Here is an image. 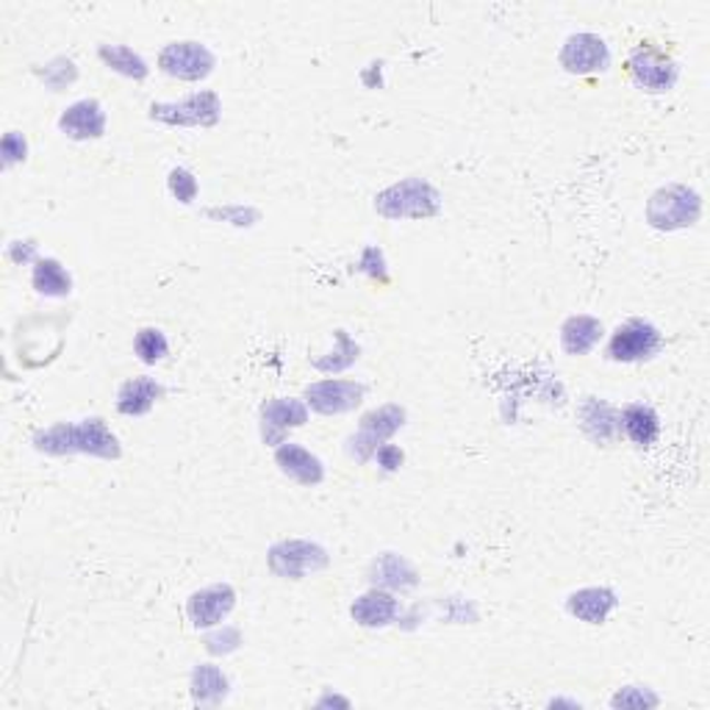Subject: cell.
<instances>
[{
    "instance_id": "1",
    "label": "cell",
    "mask_w": 710,
    "mask_h": 710,
    "mask_svg": "<svg viewBox=\"0 0 710 710\" xmlns=\"http://www.w3.org/2000/svg\"><path fill=\"white\" fill-rule=\"evenodd\" d=\"M34 447L45 456H73V452H84V456L106 458V461H117L122 456L120 441L117 436L106 428V422L100 416L81 422H56L47 430H40L34 436Z\"/></svg>"
},
{
    "instance_id": "2",
    "label": "cell",
    "mask_w": 710,
    "mask_h": 710,
    "mask_svg": "<svg viewBox=\"0 0 710 710\" xmlns=\"http://www.w3.org/2000/svg\"><path fill=\"white\" fill-rule=\"evenodd\" d=\"M375 211L386 220H430L441 211V195L422 178H405L375 197Z\"/></svg>"
},
{
    "instance_id": "3",
    "label": "cell",
    "mask_w": 710,
    "mask_h": 710,
    "mask_svg": "<svg viewBox=\"0 0 710 710\" xmlns=\"http://www.w3.org/2000/svg\"><path fill=\"white\" fill-rule=\"evenodd\" d=\"M702 217V197L691 186L669 184L655 192L647 203V222L655 231H682L697 226Z\"/></svg>"
},
{
    "instance_id": "4",
    "label": "cell",
    "mask_w": 710,
    "mask_h": 710,
    "mask_svg": "<svg viewBox=\"0 0 710 710\" xmlns=\"http://www.w3.org/2000/svg\"><path fill=\"white\" fill-rule=\"evenodd\" d=\"M328 564V549L308 542V538H286V542L272 544L270 553H266L270 572L283 580H303L306 575L323 572Z\"/></svg>"
},
{
    "instance_id": "5",
    "label": "cell",
    "mask_w": 710,
    "mask_h": 710,
    "mask_svg": "<svg viewBox=\"0 0 710 710\" xmlns=\"http://www.w3.org/2000/svg\"><path fill=\"white\" fill-rule=\"evenodd\" d=\"M151 117L164 122V125L211 128L220 122L222 100L220 95L211 92V89H203V92L189 95V98L178 100V103H153Z\"/></svg>"
},
{
    "instance_id": "6",
    "label": "cell",
    "mask_w": 710,
    "mask_h": 710,
    "mask_svg": "<svg viewBox=\"0 0 710 710\" xmlns=\"http://www.w3.org/2000/svg\"><path fill=\"white\" fill-rule=\"evenodd\" d=\"M664 347V336L653 323L644 319H627L619 325L608 345V359L619 364H638V361L655 359Z\"/></svg>"
},
{
    "instance_id": "7",
    "label": "cell",
    "mask_w": 710,
    "mask_h": 710,
    "mask_svg": "<svg viewBox=\"0 0 710 710\" xmlns=\"http://www.w3.org/2000/svg\"><path fill=\"white\" fill-rule=\"evenodd\" d=\"M405 425V411L400 405H381V408L370 411L361 419L359 430L347 441V452H350L356 461H370L378 452V447L386 445L394 434Z\"/></svg>"
},
{
    "instance_id": "8",
    "label": "cell",
    "mask_w": 710,
    "mask_h": 710,
    "mask_svg": "<svg viewBox=\"0 0 710 710\" xmlns=\"http://www.w3.org/2000/svg\"><path fill=\"white\" fill-rule=\"evenodd\" d=\"M159 67L164 76L178 81H203L215 73L217 58L203 42H170L159 53Z\"/></svg>"
},
{
    "instance_id": "9",
    "label": "cell",
    "mask_w": 710,
    "mask_h": 710,
    "mask_svg": "<svg viewBox=\"0 0 710 710\" xmlns=\"http://www.w3.org/2000/svg\"><path fill=\"white\" fill-rule=\"evenodd\" d=\"M627 67L633 81L638 84L644 92H653V95L669 92V89L677 84V73H680L677 64L671 62L664 51H658V47L653 45L635 47L627 58Z\"/></svg>"
},
{
    "instance_id": "10",
    "label": "cell",
    "mask_w": 710,
    "mask_h": 710,
    "mask_svg": "<svg viewBox=\"0 0 710 710\" xmlns=\"http://www.w3.org/2000/svg\"><path fill=\"white\" fill-rule=\"evenodd\" d=\"M560 67L572 76H594L611 67V51L597 34H572L560 47Z\"/></svg>"
},
{
    "instance_id": "11",
    "label": "cell",
    "mask_w": 710,
    "mask_h": 710,
    "mask_svg": "<svg viewBox=\"0 0 710 710\" xmlns=\"http://www.w3.org/2000/svg\"><path fill=\"white\" fill-rule=\"evenodd\" d=\"M364 383L328 378V381H317L306 389V405L323 416L347 414L364 403Z\"/></svg>"
},
{
    "instance_id": "12",
    "label": "cell",
    "mask_w": 710,
    "mask_h": 710,
    "mask_svg": "<svg viewBox=\"0 0 710 710\" xmlns=\"http://www.w3.org/2000/svg\"><path fill=\"white\" fill-rule=\"evenodd\" d=\"M233 608H237V591L228 583L206 586V589L195 591V594L189 597V602H186L189 622L195 624L197 630H208L222 624L231 616Z\"/></svg>"
},
{
    "instance_id": "13",
    "label": "cell",
    "mask_w": 710,
    "mask_h": 710,
    "mask_svg": "<svg viewBox=\"0 0 710 710\" xmlns=\"http://www.w3.org/2000/svg\"><path fill=\"white\" fill-rule=\"evenodd\" d=\"M308 422V405L295 397H272L261 405V434L266 445H283L286 430L303 428Z\"/></svg>"
},
{
    "instance_id": "14",
    "label": "cell",
    "mask_w": 710,
    "mask_h": 710,
    "mask_svg": "<svg viewBox=\"0 0 710 710\" xmlns=\"http://www.w3.org/2000/svg\"><path fill=\"white\" fill-rule=\"evenodd\" d=\"M58 131H62L64 136L76 139V142L100 139L106 133L103 106L92 98L67 106V109L62 111V117H58Z\"/></svg>"
},
{
    "instance_id": "15",
    "label": "cell",
    "mask_w": 710,
    "mask_h": 710,
    "mask_svg": "<svg viewBox=\"0 0 710 710\" xmlns=\"http://www.w3.org/2000/svg\"><path fill=\"white\" fill-rule=\"evenodd\" d=\"M275 463L283 474L301 485H319L325 480V467L312 450L295 441H283L275 450Z\"/></svg>"
},
{
    "instance_id": "16",
    "label": "cell",
    "mask_w": 710,
    "mask_h": 710,
    "mask_svg": "<svg viewBox=\"0 0 710 710\" xmlns=\"http://www.w3.org/2000/svg\"><path fill=\"white\" fill-rule=\"evenodd\" d=\"M580 428L597 445H611L622 436V422H619V411L605 400L589 397L580 405Z\"/></svg>"
},
{
    "instance_id": "17",
    "label": "cell",
    "mask_w": 710,
    "mask_h": 710,
    "mask_svg": "<svg viewBox=\"0 0 710 710\" xmlns=\"http://www.w3.org/2000/svg\"><path fill=\"white\" fill-rule=\"evenodd\" d=\"M616 605H619L616 591L605 589V586L580 589L575 591V594H569V600H566V611L586 624H605L608 616L616 611Z\"/></svg>"
},
{
    "instance_id": "18",
    "label": "cell",
    "mask_w": 710,
    "mask_h": 710,
    "mask_svg": "<svg viewBox=\"0 0 710 710\" xmlns=\"http://www.w3.org/2000/svg\"><path fill=\"white\" fill-rule=\"evenodd\" d=\"M397 613H400V602L394 600L386 589H378V586L367 591V594H361L350 608V616L356 619L361 627H370V630L389 627V624L397 619Z\"/></svg>"
},
{
    "instance_id": "19",
    "label": "cell",
    "mask_w": 710,
    "mask_h": 710,
    "mask_svg": "<svg viewBox=\"0 0 710 710\" xmlns=\"http://www.w3.org/2000/svg\"><path fill=\"white\" fill-rule=\"evenodd\" d=\"M162 397L164 386L156 378H131V381L122 383L120 392H117V411L125 416H145Z\"/></svg>"
},
{
    "instance_id": "20",
    "label": "cell",
    "mask_w": 710,
    "mask_h": 710,
    "mask_svg": "<svg viewBox=\"0 0 710 710\" xmlns=\"http://www.w3.org/2000/svg\"><path fill=\"white\" fill-rule=\"evenodd\" d=\"M619 422H622V430L633 445L649 447L655 445L660 434V419L649 405L644 403H630L619 411Z\"/></svg>"
},
{
    "instance_id": "21",
    "label": "cell",
    "mask_w": 710,
    "mask_h": 710,
    "mask_svg": "<svg viewBox=\"0 0 710 710\" xmlns=\"http://www.w3.org/2000/svg\"><path fill=\"white\" fill-rule=\"evenodd\" d=\"M602 323L600 319L589 317V314H578V317H569L560 328V345L569 356H586V352L594 350L602 339Z\"/></svg>"
},
{
    "instance_id": "22",
    "label": "cell",
    "mask_w": 710,
    "mask_h": 710,
    "mask_svg": "<svg viewBox=\"0 0 710 710\" xmlns=\"http://www.w3.org/2000/svg\"><path fill=\"white\" fill-rule=\"evenodd\" d=\"M372 583L378 589H414L416 586V569L403 558V555L383 553L381 558L372 564Z\"/></svg>"
},
{
    "instance_id": "23",
    "label": "cell",
    "mask_w": 710,
    "mask_h": 710,
    "mask_svg": "<svg viewBox=\"0 0 710 710\" xmlns=\"http://www.w3.org/2000/svg\"><path fill=\"white\" fill-rule=\"evenodd\" d=\"M228 691H231V682L222 675L220 666H195V671H192V699L197 704H206V708L208 704H220L228 697Z\"/></svg>"
},
{
    "instance_id": "24",
    "label": "cell",
    "mask_w": 710,
    "mask_h": 710,
    "mask_svg": "<svg viewBox=\"0 0 710 710\" xmlns=\"http://www.w3.org/2000/svg\"><path fill=\"white\" fill-rule=\"evenodd\" d=\"M34 290L45 297H67L73 292V277L64 270L58 259L34 261V275H31Z\"/></svg>"
},
{
    "instance_id": "25",
    "label": "cell",
    "mask_w": 710,
    "mask_h": 710,
    "mask_svg": "<svg viewBox=\"0 0 710 710\" xmlns=\"http://www.w3.org/2000/svg\"><path fill=\"white\" fill-rule=\"evenodd\" d=\"M98 56L103 58V64L120 76L133 78V81H145L148 78V64L145 58L139 56L136 51L125 45H100Z\"/></svg>"
},
{
    "instance_id": "26",
    "label": "cell",
    "mask_w": 710,
    "mask_h": 710,
    "mask_svg": "<svg viewBox=\"0 0 710 710\" xmlns=\"http://www.w3.org/2000/svg\"><path fill=\"white\" fill-rule=\"evenodd\" d=\"M133 350H136V356L142 364L153 367V364H159V361L167 359L170 341H167V336H164V330L142 328L136 334V339H133Z\"/></svg>"
},
{
    "instance_id": "27",
    "label": "cell",
    "mask_w": 710,
    "mask_h": 710,
    "mask_svg": "<svg viewBox=\"0 0 710 710\" xmlns=\"http://www.w3.org/2000/svg\"><path fill=\"white\" fill-rule=\"evenodd\" d=\"M336 341H339V350L328 352L325 359H314V367L323 372H341L347 367H352L359 361V345L347 336V330H336Z\"/></svg>"
},
{
    "instance_id": "28",
    "label": "cell",
    "mask_w": 710,
    "mask_h": 710,
    "mask_svg": "<svg viewBox=\"0 0 710 710\" xmlns=\"http://www.w3.org/2000/svg\"><path fill=\"white\" fill-rule=\"evenodd\" d=\"M167 186H170V195H173L175 200L184 203V206H189V203H195L197 192H200V186H197V178L186 167L170 170Z\"/></svg>"
},
{
    "instance_id": "29",
    "label": "cell",
    "mask_w": 710,
    "mask_h": 710,
    "mask_svg": "<svg viewBox=\"0 0 710 710\" xmlns=\"http://www.w3.org/2000/svg\"><path fill=\"white\" fill-rule=\"evenodd\" d=\"M658 702H660L658 693H653L649 688H642V686L622 688V691L611 699L613 708H655Z\"/></svg>"
},
{
    "instance_id": "30",
    "label": "cell",
    "mask_w": 710,
    "mask_h": 710,
    "mask_svg": "<svg viewBox=\"0 0 710 710\" xmlns=\"http://www.w3.org/2000/svg\"><path fill=\"white\" fill-rule=\"evenodd\" d=\"M239 644H242V633L237 627H228V624L206 638V649L211 655H231L237 653Z\"/></svg>"
},
{
    "instance_id": "31",
    "label": "cell",
    "mask_w": 710,
    "mask_h": 710,
    "mask_svg": "<svg viewBox=\"0 0 710 710\" xmlns=\"http://www.w3.org/2000/svg\"><path fill=\"white\" fill-rule=\"evenodd\" d=\"M25 156H29V142H25V136L20 131H9L7 136H3V167H14L18 162H25Z\"/></svg>"
},
{
    "instance_id": "32",
    "label": "cell",
    "mask_w": 710,
    "mask_h": 710,
    "mask_svg": "<svg viewBox=\"0 0 710 710\" xmlns=\"http://www.w3.org/2000/svg\"><path fill=\"white\" fill-rule=\"evenodd\" d=\"M375 461L381 463V467L386 469V472H394V469L403 467L405 456H403V450H400L397 445H381V447H378V452H375Z\"/></svg>"
},
{
    "instance_id": "33",
    "label": "cell",
    "mask_w": 710,
    "mask_h": 710,
    "mask_svg": "<svg viewBox=\"0 0 710 710\" xmlns=\"http://www.w3.org/2000/svg\"><path fill=\"white\" fill-rule=\"evenodd\" d=\"M9 255H12L14 261H40L36 259V244L34 242H12V250H9Z\"/></svg>"
}]
</instances>
